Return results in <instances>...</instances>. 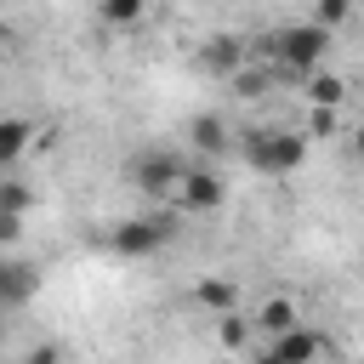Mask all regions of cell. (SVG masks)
Returning a JSON list of instances; mask_svg holds the SVG:
<instances>
[{"label": "cell", "instance_id": "6da1fadb", "mask_svg": "<svg viewBox=\"0 0 364 364\" xmlns=\"http://www.w3.org/2000/svg\"><path fill=\"white\" fill-rule=\"evenodd\" d=\"M324 46H330V28H324V23H296V28L267 34V57H273L279 68H296V74H318Z\"/></svg>", "mask_w": 364, "mask_h": 364}, {"label": "cell", "instance_id": "8992f818", "mask_svg": "<svg viewBox=\"0 0 364 364\" xmlns=\"http://www.w3.org/2000/svg\"><path fill=\"white\" fill-rule=\"evenodd\" d=\"M273 353L284 358V364H318L324 358V336H313V330H284V336H273Z\"/></svg>", "mask_w": 364, "mask_h": 364}, {"label": "cell", "instance_id": "ffe728a7", "mask_svg": "<svg viewBox=\"0 0 364 364\" xmlns=\"http://www.w3.org/2000/svg\"><path fill=\"white\" fill-rule=\"evenodd\" d=\"M28 364H57V347H34V353H28Z\"/></svg>", "mask_w": 364, "mask_h": 364}, {"label": "cell", "instance_id": "9a60e30c", "mask_svg": "<svg viewBox=\"0 0 364 364\" xmlns=\"http://www.w3.org/2000/svg\"><path fill=\"white\" fill-rule=\"evenodd\" d=\"M142 6H148V0H102V17L119 23V28H131V23L142 17Z\"/></svg>", "mask_w": 364, "mask_h": 364}, {"label": "cell", "instance_id": "e0dca14e", "mask_svg": "<svg viewBox=\"0 0 364 364\" xmlns=\"http://www.w3.org/2000/svg\"><path fill=\"white\" fill-rule=\"evenodd\" d=\"M347 11H353V0H318V17H313V23L336 28V23H347Z\"/></svg>", "mask_w": 364, "mask_h": 364}, {"label": "cell", "instance_id": "7402d4cb", "mask_svg": "<svg viewBox=\"0 0 364 364\" xmlns=\"http://www.w3.org/2000/svg\"><path fill=\"white\" fill-rule=\"evenodd\" d=\"M256 364H284V358H279V353H273V347H267V353H262V358H256Z\"/></svg>", "mask_w": 364, "mask_h": 364}, {"label": "cell", "instance_id": "44dd1931", "mask_svg": "<svg viewBox=\"0 0 364 364\" xmlns=\"http://www.w3.org/2000/svg\"><path fill=\"white\" fill-rule=\"evenodd\" d=\"M353 148H358V159H364V125H358V131H353Z\"/></svg>", "mask_w": 364, "mask_h": 364}, {"label": "cell", "instance_id": "ba28073f", "mask_svg": "<svg viewBox=\"0 0 364 364\" xmlns=\"http://www.w3.org/2000/svg\"><path fill=\"white\" fill-rule=\"evenodd\" d=\"M199 63H205L210 74H233V68L245 63V46H239L233 34H216V40H205V51H199Z\"/></svg>", "mask_w": 364, "mask_h": 364}, {"label": "cell", "instance_id": "30bf717a", "mask_svg": "<svg viewBox=\"0 0 364 364\" xmlns=\"http://www.w3.org/2000/svg\"><path fill=\"white\" fill-rule=\"evenodd\" d=\"M193 301H199L205 313H233L239 290H233V279H199V284H193Z\"/></svg>", "mask_w": 364, "mask_h": 364}, {"label": "cell", "instance_id": "7c38bea8", "mask_svg": "<svg viewBox=\"0 0 364 364\" xmlns=\"http://www.w3.org/2000/svg\"><path fill=\"white\" fill-rule=\"evenodd\" d=\"M28 136H34V125H28V119H6V125H0V159L11 165V159L28 148Z\"/></svg>", "mask_w": 364, "mask_h": 364}, {"label": "cell", "instance_id": "3957f363", "mask_svg": "<svg viewBox=\"0 0 364 364\" xmlns=\"http://www.w3.org/2000/svg\"><path fill=\"white\" fill-rule=\"evenodd\" d=\"M182 176H188V165H182L176 154H165V148H148V154H136V159H131V182H136L148 199L182 193Z\"/></svg>", "mask_w": 364, "mask_h": 364}, {"label": "cell", "instance_id": "4fadbf2b", "mask_svg": "<svg viewBox=\"0 0 364 364\" xmlns=\"http://www.w3.org/2000/svg\"><path fill=\"white\" fill-rule=\"evenodd\" d=\"M0 284H6V290H0V296H6V307H17V301L28 296V284H34V279H28V267H23V262H6Z\"/></svg>", "mask_w": 364, "mask_h": 364}, {"label": "cell", "instance_id": "52a82bcc", "mask_svg": "<svg viewBox=\"0 0 364 364\" xmlns=\"http://www.w3.org/2000/svg\"><path fill=\"white\" fill-rule=\"evenodd\" d=\"M301 318H296V301L290 296H267L262 307H256V330L273 341V336H284V330H296Z\"/></svg>", "mask_w": 364, "mask_h": 364}, {"label": "cell", "instance_id": "9c48e42d", "mask_svg": "<svg viewBox=\"0 0 364 364\" xmlns=\"http://www.w3.org/2000/svg\"><path fill=\"white\" fill-rule=\"evenodd\" d=\"M188 142H193L205 159H216V154H228V125H222L216 114H199V119L188 125Z\"/></svg>", "mask_w": 364, "mask_h": 364}, {"label": "cell", "instance_id": "5bb4252c", "mask_svg": "<svg viewBox=\"0 0 364 364\" xmlns=\"http://www.w3.org/2000/svg\"><path fill=\"white\" fill-rule=\"evenodd\" d=\"M245 336H250V324L239 313H216V341L222 347H245Z\"/></svg>", "mask_w": 364, "mask_h": 364}, {"label": "cell", "instance_id": "8fae6325", "mask_svg": "<svg viewBox=\"0 0 364 364\" xmlns=\"http://www.w3.org/2000/svg\"><path fill=\"white\" fill-rule=\"evenodd\" d=\"M307 97H313V108H336L347 97V85L336 74H307Z\"/></svg>", "mask_w": 364, "mask_h": 364}, {"label": "cell", "instance_id": "7a4b0ae2", "mask_svg": "<svg viewBox=\"0 0 364 364\" xmlns=\"http://www.w3.org/2000/svg\"><path fill=\"white\" fill-rule=\"evenodd\" d=\"M245 159L262 176H290L307 159V136H296V131H250L245 136Z\"/></svg>", "mask_w": 364, "mask_h": 364}, {"label": "cell", "instance_id": "277c9868", "mask_svg": "<svg viewBox=\"0 0 364 364\" xmlns=\"http://www.w3.org/2000/svg\"><path fill=\"white\" fill-rule=\"evenodd\" d=\"M159 245H171V216H131L114 228V250H125V256H148Z\"/></svg>", "mask_w": 364, "mask_h": 364}, {"label": "cell", "instance_id": "5b68a950", "mask_svg": "<svg viewBox=\"0 0 364 364\" xmlns=\"http://www.w3.org/2000/svg\"><path fill=\"white\" fill-rule=\"evenodd\" d=\"M176 199H182V210H216V205L228 199V182H222L210 165H193V171L182 176V193H176Z\"/></svg>", "mask_w": 364, "mask_h": 364}, {"label": "cell", "instance_id": "2e32d148", "mask_svg": "<svg viewBox=\"0 0 364 364\" xmlns=\"http://www.w3.org/2000/svg\"><path fill=\"white\" fill-rule=\"evenodd\" d=\"M23 205H28V188H23V182H6V193H0V216H23Z\"/></svg>", "mask_w": 364, "mask_h": 364}, {"label": "cell", "instance_id": "d6986e66", "mask_svg": "<svg viewBox=\"0 0 364 364\" xmlns=\"http://www.w3.org/2000/svg\"><path fill=\"white\" fill-rule=\"evenodd\" d=\"M262 85H267V74H239V97H262Z\"/></svg>", "mask_w": 364, "mask_h": 364}, {"label": "cell", "instance_id": "ac0fdd59", "mask_svg": "<svg viewBox=\"0 0 364 364\" xmlns=\"http://www.w3.org/2000/svg\"><path fill=\"white\" fill-rule=\"evenodd\" d=\"M336 131V108H313V119H307V136H330Z\"/></svg>", "mask_w": 364, "mask_h": 364}]
</instances>
